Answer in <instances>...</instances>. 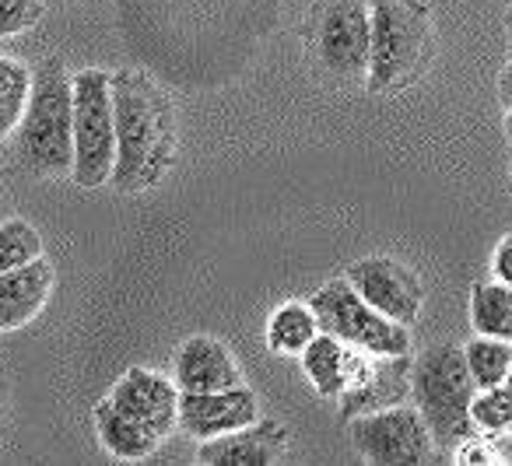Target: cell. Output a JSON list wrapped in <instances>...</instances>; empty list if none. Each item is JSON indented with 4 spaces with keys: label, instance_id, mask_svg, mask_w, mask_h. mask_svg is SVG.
Here are the masks:
<instances>
[{
    "label": "cell",
    "instance_id": "obj_1",
    "mask_svg": "<svg viewBox=\"0 0 512 466\" xmlns=\"http://www.w3.org/2000/svg\"><path fill=\"white\" fill-rule=\"evenodd\" d=\"M116 169L113 186L123 193L162 183L176 155V113L165 92L144 71L113 74Z\"/></svg>",
    "mask_w": 512,
    "mask_h": 466
},
{
    "label": "cell",
    "instance_id": "obj_2",
    "mask_svg": "<svg viewBox=\"0 0 512 466\" xmlns=\"http://www.w3.org/2000/svg\"><path fill=\"white\" fill-rule=\"evenodd\" d=\"M18 158L36 176H71L74 169V74L60 60L32 71V95L15 130Z\"/></svg>",
    "mask_w": 512,
    "mask_h": 466
},
{
    "label": "cell",
    "instance_id": "obj_3",
    "mask_svg": "<svg viewBox=\"0 0 512 466\" xmlns=\"http://www.w3.org/2000/svg\"><path fill=\"white\" fill-rule=\"evenodd\" d=\"M477 382L463 358V347L435 344L411 365V403L432 428L439 449H456L463 438L477 435L470 403Z\"/></svg>",
    "mask_w": 512,
    "mask_h": 466
},
{
    "label": "cell",
    "instance_id": "obj_4",
    "mask_svg": "<svg viewBox=\"0 0 512 466\" xmlns=\"http://www.w3.org/2000/svg\"><path fill=\"white\" fill-rule=\"evenodd\" d=\"M116 169V109L113 74L85 67L74 74V169L81 190L113 183Z\"/></svg>",
    "mask_w": 512,
    "mask_h": 466
},
{
    "label": "cell",
    "instance_id": "obj_5",
    "mask_svg": "<svg viewBox=\"0 0 512 466\" xmlns=\"http://www.w3.org/2000/svg\"><path fill=\"white\" fill-rule=\"evenodd\" d=\"M316 319H320L323 333H334L341 344L362 347L372 354H411V326L393 323L379 309H372L355 288H351L348 277H337L327 281L313 298Z\"/></svg>",
    "mask_w": 512,
    "mask_h": 466
},
{
    "label": "cell",
    "instance_id": "obj_6",
    "mask_svg": "<svg viewBox=\"0 0 512 466\" xmlns=\"http://www.w3.org/2000/svg\"><path fill=\"white\" fill-rule=\"evenodd\" d=\"M428 50V22L421 8L407 0H376L372 4V92L397 88L418 71Z\"/></svg>",
    "mask_w": 512,
    "mask_h": 466
},
{
    "label": "cell",
    "instance_id": "obj_7",
    "mask_svg": "<svg viewBox=\"0 0 512 466\" xmlns=\"http://www.w3.org/2000/svg\"><path fill=\"white\" fill-rule=\"evenodd\" d=\"M351 442L355 452L379 466H421L432 463L439 445L432 428L425 424L414 403L372 410V414L351 417Z\"/></svg>",
    "mask_w": 512,
    "mask_h": 466
},
{
    "label": "cell",
    "instance_id": "obj_8",
    "mask_svg": "<svg viewBox=\"0 0 512 466\" xmlns=\"http://www.w3.org/2000/svg\"><path fill=\"white\" fill-rule=\"evenodd\" d=\"M411 365V354H372L362 347H348L344 351L341 421L404 403V396H411Z\"/></svg>",
    "mask_w": 512,
    "mask_h": 466
},
{
    "label": "cell",
    "instance_id": "obj_9",
    "mask_svg": "<svg viewBox=\"0 0 512 466\" xmlns=\"http://www.w3.org/2000/svg\"><path fill=\"white\" fill-rule=\"evenodd\" d=\"M320 64L337 78H362L372 60V8L362 0H334L316 29Z\"/></svg>",
    "mask_w": 512,
    "mask_h": 466
},
{
    "label": "cell",
    "instance_id": "obj_10",
    "mask_svg": "<svg viewBox=\"0 0 512 466\" xmlns=\"http://www.w3.org/2000/svg\"><path fill=\"white\" fill-rule=\"evenodd\" d=\"M344 277L386 319L404 326L418 323L421 305H425V288H421L418 274L400 260H393V256H365V260L351 263Z\"/></svg>",
    "mask_w": 512,
    "mask_h": 466
},
{
    "label": "cell",
    "instance_id": "obj_11",
    "mask_svg": "<svg viewBox=\"0 0 512 466\" xmlns=\"http://www.w3.org/2000/svg\"><path fill=\"white\" fill-rule=\"evenodd\" d=\"M179 396L183 389L176 386V379L151 372V368H127L109 389V400L123 414H130L162 438L172 435V428H179Z\"/></svg>",
    "mask_w": 512,
    "mask_h": 466
},
{
    "label": "cell",
    "instance_id": "obj_12",
    "mask_svg": "<svg viewBox=\"0 0 512 466\" xmlns=\"http://www.w3.org/2000/svg\"><path fill=\"white\" fill-rule=\"evenodd\" d=\"M253 421H260V403H256V393L249 386L179 396V428L197 442L239 431Z\"/></svg>",
    "mask_w": 512,
    "mask_h": 466
},
{
    "label": "cell",
    "instance_id": "obj_13",
    "mask_svg": "<svg viewBox=\"0 0 512 466\" xmlns=\"http://www.w3.org/2000/svg\"><path fill=\"white\" fill-rule=\"evenodd\" d=\"M288 445V431L278 421H253L239 431L200 442L197 459L211 466H267L281 459Z\"/></svg>",
    "mask_w": 512,
    "mask_h": 466
},
{
    "label": "cell",
    "instance_id": "obj_14",
    "mask_svg": "<svg viewBox=\"0 0 512 466\" xmlns=\"http://www.w3.org/2000/svg\"><path fill=\"white\" fill-rule=\"evenodd\" d=\"M176 386L183 393H214V389L242 386V372L232 351L214 337H190L176 354Z\"/></svg>",
    "mask_w": 512,
    "mask_h": 466
},
{
    "label": "cell",
    "instance_id": "obj_15",
    "mask_svg": "<svg viewBox=\"0 0 512 466\" xmlns=\"http://www.w3.org/2000/svg\"><path fill=\"white\" fill-rule=\"evenodd\" d=\"M53 295V263L36 256L25 267L0 274V333L22 330L46 309Z\"/></svg>",
    "mask_w": 512,
    "mask_h": 466
},
{
    "label": "cell",
    "instance_id": "obj_16",
    "mask_svg": "<svg viewBox=\"0 0 512 466\" xmlns=\"http://www.w3.org/2000/svg\"><path fill=\"white\" fill-rule=\"evenodd\" d=\"M95 431H99V442L106 445L109 456L116 459H148L155 456V449L165 442L162 435H155L151 428H144L141 421H134L130 414H123L113 400H102L95 407Z\"/></svg>",
    "mask_w": 512,
    "mask_h": 466
},
{
    "label": "cell",
    "instance_id": "obj_17",
    "mask_svg": "<svg viewBox=\"0 0 512 466\" xmlns=\"http://www.w3.org/2000/svg\"><path fill=\"white\" fill-rule=\"evenodd\" d=\"M320 333V319H316L309 302H285L274 309L271 323H267V347L281 358H299L313 337Z\"/></svg>",
    "mask_w": 512,
    "mask_h": 466
},
{
    "label": "cell",
    "instance_id": "obj_18",
    "mask_svg": "<svg viewBox=\"0 0 512 466\" xmlns=\"http://www.w3.org/2000/svg\"><path fill=\"white\" fill-rule=\"evenodd\" d=\"M344 351L348 347L334 337V333H316L313 344L299 354L302 372H306L309 386L327 400H341L344 393Z\"/></svg>",
    "mask_w": 512,
    "mask_h": 466
},
{
    "label": "cell",
    "instance_id": "obj_19",
    "mask_svg": "<svg viewBox=\"0 0 512 466\" xmlns=\"http://www.w3.org/2000/svg\"><path fill=\"white\" fill-rule=\"evenodd\" d=\"M470 323L484 337L512 340V288L502 281L474 284L470 291Z\"/></svg>",
    "mask_w": 512,
    "mask_h": 466
},
{
    "label": "cell",
    "instance_id": "obj_20",
    "mask_svg": "<svg viewBox=\"0 0 512 466\" xmlns=\"http://www.w3.org/2000/svg\"><path fill=\"white\" fill-rule=\"evenodd\" d=\"M32 95V71L15 57H0V141L18 130Z\"/></svg>",
    "mask_w": 512,
    "mask_h": 466
},
{
    "label": "cell",
    "instance_id": "obj_21",
    "mask_svg": "<svg viewBox=\"0 0 512 466\" xmlns=\"http://www.w3.org/2000/svg\"><path fill=\"white\" fill-rule=\"evenodd\" d=\"M463 358H467V368H470V375H474L477 389L502 386L512 368V340L477 333V337L463 347Z\"/></svg>",
    "mask_w": 512,
    "mask_h": 466
},
{
    "label": "cell",
    "instance_id": "obj_22",
    "mask_svg": "<svg viewBox=\"0 0 512 466\" xmlns=\"http://www.w3.org/2000/svg\"><path fill=\"white\" fill-rule=\"evenodd\" d=\"M43 256V239L25 218L0 221V274L25 267L29 260Z\"/></svg>",
    "mask_w": 512,
    "mask_h": 466
},
{
    "label": "cell",
    "instance_id": "obj_23",
    "mask_svg": "<svg viewBox=\"0 0 512 466\" xmlns=\"http://www.w3.org/2000/svg\"><path fill=\"white\" fill-rule=\"evenodd\" d=\"M470 417H474L477 431L484 435H509L512 431V389L505 386H488V389H477L474 403H470Z\"/></svg>",
    "mask_w": 512,
    "mask_h": 466
},
{
    "label": "cell",
    "instance_id": "obj_24",
    "mask_svg": "<svg viewBox=\"0 0 512 466\" xmlns=\"http://www.w3.org/2000/svg\"><path fill=\"white\" fill-rule=\"evenodd\" d=\"M43 11H46L43 0H0V39L22 36V32L36 29Z\"/></svg>",
    "mask_w": 512,
    "mask_h": 466
},
{
    "label": "cell",
    "instance_id": "obj_25",
    "mask_svg": "<svg viewBox=\"0 0 512 466\" xmlns=\"http://www.w3.org/2000/svg\"><path fill=\"white\" fill-rule=\"evenodd\" d=\"M456 459L460 463H502V445L495 442V435H470L456 445Z\"/></svg>",
    "mask_w": 512,
    "mask_h": 466
},
{
    "label": "cell",
    "instance_id": "obj_26",
    "mask_svg": "<svg viewBox=\"0 0 512 466\" xmlns=\"http://www.w3.org/2000/svg\"><path fill=\"white\" fill-rule=\"evenodd\" d=\"M491 274H495V281H502L512 288V232L505 235V239L495 246V253H491Z\"/></svg>",
    "mask_w": 512,
    "mask_h": 466
},
{
    "label": "cell",
    "instance_id": "obj_27",
    "mask_svg": "<svg viewBox=\"0 0 512 466\" xmlns=\"http://www.w3.org/2000/svg\"><path fill=\"white\" fill-rule=\"evenodd\" d=\"M498 95H502L505 109H509L512 106V60L505 64V71H502V81H498Z\"/></svg>",
    "mask_w": 512,
    "mask_h": 466
},
{
    "label": "cell",
    "instance_id": "obj_28",
    "mask_svg": "<svg viewBox=\"0 0 512 466\" xmlns=\"http://www.w3.org/2000/svg\"><path fill=\"white\" fill-rule=\"evenodd\" d=\"M498 445H502V456H505V459H512V431H509V435L498 438Z\"/></svg>",
    "mask_w": 512,
    "mask_h": 466
},
{
    "label": "cell",
    "instance_id": "obj_29",
    "mask_svg": "<svg viewBox=\"0 0 512 466\" xmlns=\"http://www.w3.org/2000/svg\"><path fill=\"white\" fill-rule=\"evenodd\" d=\"M505 137H509V144H512V106L505 109Z\"/></svg>",
    "mask_w": 512,
    "mask_h": 466
},
{
    "label": "cell",
    "instance_id": "obj_30",
    "mask_svg": "<svg viewBox=\"0 0 512 466\" xmlns=\"http://www.w3.org/2000/svg\"><path fill=\"white\" fill-rule=\"evenodd\" d=\"M505 32H509V46H512V8H509V15H505Z\"/></svg>",
    "mask_w": 512,
    "mask_h": 466
},
{
    "label": "cell",
    "instance_id": "obj_31",
    "mask_svg": "<svg viewBox=\"0 0 512 466\" xmlns=\"http://www.w3.org/2000/svg\"><path fill=\"white\" fill-rule=\"evenodd\" d=\"M505 386H509V389H512V368H509V375H505Z\"/></svg>",
    "mask_w": 512,
    "mask_h": 466
}]
</instances>
